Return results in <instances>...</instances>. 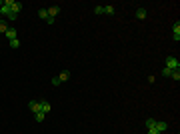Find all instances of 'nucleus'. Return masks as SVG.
<instances>
[{
    "instance_id": "obj_19",
    "label": "nucleus",
    "mask_w": 180,
    "mask_h": 134,
    "mask_svg": "<svg viewBox=\"0 0 180 134\" xmlns=\"http://www.w3.org/2000/svg\"><path fill=\"white\" fill-rule=\"evenodd\" d=\"M162 74H164V76H170V74H172V70H170V68H166V66H164V70H162Z\"/></svg>"
},
{
    "instance_id": "obj_11",
    "label": "nucleus",
    "mask_w": 180,
    "mask_h": 134,
    "mask_svg": "<svg viewBox=\"0 0 180 134\" xmlns=\"http://www.w3.org/2000/svg\"><path fill=\"white\" fill-rule=\"evenodd\" d=\"M136 18L144 20V18H146V10H144V8H138V10H136Z\"/></svg>"
},
{
    "instance_id": "obj_13",
    "label": "nucleus",
    "mask_w": 180,
    "mask_h": 134,
    "mask_svg": "<svg viewBox=\"0 0 180 134\" xmlns=\"http://www.w3.org/2000/svg\"><path fill=\"white\" fill-rule=\"evenodd\" d=\"M144 124H146V130H148V128H152L154 124H156V120H154V118H146V122H144Z\"/></svg>"
},
{
    "instance_id": "obj_12",
    "label": "nucleus",
    "mask_w": 180,
    "mask_h": 134,
    "mask_svg": "<svg viewBox=\"0 0 180 134\" xmlns=\"http://www.w3.org/2000/svg\"><path fill=\"white\" fill-rule=\"evenodd\" d=\"M34 118H36V122H42L44 118H46V114H44V112H36V114H34Z\"/></svg>"
},
{
    "instance_id": "obj_8",
    "label": "nucleus",
    "mask_w": 180,
    "mask_h": 134,
    "mask_svg": "<svg viewBox=\"0 0 180 134\" xmlns=\"http://www.w3.org/2000/svg\"><path fill=\"white\" fill-rule=\"evenodd\" d=\"M154 128H156L158 132H164V130H166V128H168V124H166V122H160V120H156V124H154Z\"/></svg>"
},
{
    "instance_id": "obj_5",
    "label": "nucleus",
    "mask_w": 180,
    "mask_h": 134,
    "mask_svg": "<svg viewBox=\"0 0 180 134\" xmlns=\"http://www.w3.org/2000/svg\"><path fill=\"white\" fill-rule=\"evenodd\" d=\"M0 16H10V6H8L6 2H4V4H2V6H0Z\"/></svg>"
},
{
    "instance_id": "obj_6",
    "label": "nucleus",
    "mask_w": 180,
    "mask_h": 134,
    "mask_svg": "<svg viewBox=\"0 0 180 134\" xmlns=\"http://www.w3.org/2000/svg\"><path fill=\"white\" fill-rule=\"evenodd\" d=\"M46 12H48V16H50V18H56V14L60 12V6H50Z\"/></svg>"
},
{
    "instance_id": "obj_10",
    "label": "nucleus",
    "mask_w": 180,
    "mask_h": 134,
    "mask_svg": "<svg viewBox=\"0 0 180 134\" xmlns=\"http://www.w3.org/2000/svg\"><path fill=\"white\" fill-rule=\"evenodd\" d=\"M4 34H6V38H10V40H14V38H16V30H14V28H8Z\"/></svg>"
},
{
    "instance_id": "obj_17",
    "label": "nucleus",
    "mask_w": 180,
    "mask_h": 134,
    "mask_svg": "<svg viewBox=\"0 0 180 134\" xmlns=\"http://www.w3.org/2000/svg\"><path fill=\"white\" fill-rule=\"evenodd\" d=\"M104 14H114V6H104Z\"/></svg>"
},
{
    "instance_id": "obj_2",
    "label": "nucleus",
    "mask_w": 180,
    "mask_h": 134,
    "mask_svg": "<svg viewBox=\"0 0 180 134\" xmlns=\"http://www.w3.org/2000/svg\"><path fill=\"white\" fill-rule=\"evenodd\" d=\"M4 2L10 6V12H14V14H18L22 10V2H16V0H4Z\"/></svg>"
},
{
    "instance_id": "obj_20",
    "label": "nucleus",
    "mask_w": 180,
    "mask_h": 134,
    "mask_svg": "<svg viewBox=\"0 0 180 134\" xmlns=\"http://www.w3.org/2000/svg\"><path fill=\"white\" fill-rule=\"evenodd\" d=\"M16 18H18V14H14V12H10V16H8V20H16Z\"/></svg>"
},
{
    "instance_id": "obj_23",
    "label": "nucleus",
    "mask_w": 180,
    "mask_h": 134,
    "mask_svg": "<svg viewBox=\"0 0 180 134\" xmlns=\"http://www.w3.org/2000/svg\"><path fill=\"white\" fill-rule=\"evenodd\" d=\"M0 36H2V34H0Z\"/></svg>"
},
{
    "instance_id": "obj_4",
    "label": "nucleus",
    "mask_w": 180,
    "mask_h": 134,
    "mask_svg": "<svg viewBox=\"0 0 180 134\" xmlns=\"http://www.w3.org/2000/svg\"><path fill=\"white\" fill-rule=\"evenodd\" d=\"M50 110H52V106H50V104H48L46 100H40V112L48 114V112H50Z\"/></svg>"
},
{
    "instance_id": "obj_3",
    "label": "nucleus",
    "mask_w": 180,
    "mask_h": 134,
    "mask_svg": "<svg viewBox=\"0 0 180 134\" xmlns=\"http://www.w3.org/2000/svg\"><path fill=\"white\" fill-rule=\"evenodd\" d=\"M172 36H174V40L176 42L180 40V22H176V24L172 26Z\"/></svg>"
},
{
    "instance_id": "obj_16",
    "label": "nucleus",
    "mask_w": 180,
    "mask_h": 134,
    "mask_svg": "<svg viewBox=\"0 0 180 134\" xmlns=\"http://www.w3.org/2000/svg\"><path fill=\"white\" fill-rule=\"evenodd\" d=\"M10 46H12V48H18V46H20V40H18V38H14V40H10Z\"/></svg>"
},
{
    "instance_id": "obj_21",
    "label": "nucleus",
    "mask_w": 180,
    "mask_h": 134,
    "mask_svg": "<svg viewBox=\"0 0 180 134\" xmlns=\"http://www.w3.org/2000/svg\"><path fill=\"white\" fill-rule=\"evenodd\" d=\"M148 134H160V132H158V130H156V128L152 126V128H148Z\"/></svg>"
},
{
    "instance_id": "obj_18",
    "label": "nucleus",
    "mask_w": 180,
    "mask_h": 134,
    "mask_svg": "<svg viewBox=\"0 0 180 134\" xmlns=\"http://www.w3.org/2000/svg\"><path fill=\"white\" fill-rule=\"evenodd\" d=\"M94 12L96 14H104V6H96L94 8Z\"/></svg>"
},
{
    "instance_id": "obj_22",
    "label": "nucleus",
    "mask_w": 180,
    "mask_h": 134,
    "mask_svg": "<svg viewBox=\"0 0 180 134\" xmlns=\"http://www.w3.org/2000/svg\"><path fill=\"white\" fill-rule=\"evenodd\" d=\"M60 84V80H58V76H56V78H52V86H58Z\"/></svg>"
},
{
    "instance_id": "obj_14",
    "label": "nucleus",
    "mask_w": 180,
    "mask_h": 134,
    "mask_svg": "<svg viewBox=\"0 0 180 134\" xmlns=\"http://www.w3.org/2000/svg\"><path fill=\"white\" fill-rule=\"evenodd\" d=\"M38 16H40V18H44V20H46V18H48V12H46V8H40V10H38Z\"/></svg>"
},
{
    "instance_id": "obj_7",
    "label": "nucleus",
    "mask_w": 180,
    "mask_h": 134,
    "mask_svg": "<svg viewBox=\"0 0 180 134\" xmlns=\"http://www.w3.org/2000/svg\"><path fill=\"white\" fill-rule=\"evenodd\" d=\"M28 108H30L34 114L40 112V100H38V102H34V100H32V102H28Z\"/></svg>"
},
{
    "instance_id": "obj_15",
    "label": "nucleus",
    "mask_w": 180,
    "mask_h": 134,
    "mask_svg": "<svg viewBox=\"0 0 180 134\" xmlns=\"http://www.w3.org/2000/svg\"><path fill=\"white\" fill-rule=\"evenodd\" d=\"M170 78H174V80L178 82V80H180V70H172V74H170Z\"/></svg>"
},
{
    "instance_id": "obj_9",
    "label": "nucleus",
    "mask_w": 180,
    "mask_h": 134,
    "mask_svg": "<svg viewBox=\"0 0 180 134\" xmlns=\"http://www.w3.org/2000/svg\"><path fill=\"white\" fill-rule=\"evenodd\" d=\"M68 78H70V72H68V70H62V72H60V76H58L60 82H66Z\"/></svg>"
},
{
    "instance_id": "obj_1",
    "label": "nucleus",
    "mask_w": 180,
    "mask_h": 134,
    "mask_svg": "<svg viewBox=\"0 0 180 134\" xmlns=\"http://www.w3.org/2000/svg\"><path fill=\"white\" fill-rule=\"evenodd\" d=\"M166 68H170V70H180V60L174 58V56H168L166 58Z\"/></svg>"
}]
</instances>
